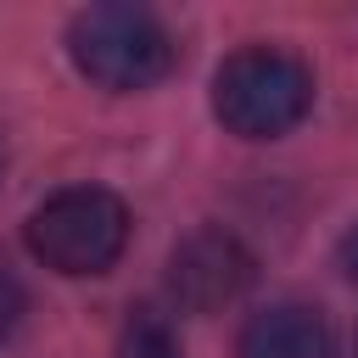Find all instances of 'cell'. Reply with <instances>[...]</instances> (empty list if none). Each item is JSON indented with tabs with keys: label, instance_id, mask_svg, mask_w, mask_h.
<instances>
[{
	"label": "cell",
	"instance_id": "obj_2",
	"mask_svg": "<svg viewBox=\"0 0 358 358\" xmlns=\"http://www.w3.org/2000/svg\"><path fill=\"white\" fill-rule=\"evenodd\" d=\"M67 56L90 84L129 95L168 78L179 45L162 28V17L145 6H84L67 22Z\"/></svg>",
	"mask_w": 358,
	"mask_h": 358
},
{
	"label": "cell",
	"instance_id": "obj_3",
	"mask_svg": "<svg viewBox=\"0 0 358 358\" xmlns=\"http://www.w3.org/2000/svg\"><path fill=\"white\" fill-rule=\"evenodd\" d=\"M123 246H129V207L101 185H67L28 213V252L67 280L106 274L123 257Z\"/></svg>",
	"mask_w": 358,
	"mask_h": 358
},
{
	"label": "cell",
	"instance_id": "obj_8",
	"mask_svg": "<svg viewBox=\"0 0 358 358\" xmlns=\"http://www.w3.org/2000/svg\"><path fill=\"white\" fill-rule=\"evenodd\" d=\"M336 263H341V274H347V280H358V224L341 235V246H336Z\"/></svg>",
	"mask_w": 358,
	"mask_h": 358
},
{
	"label": "cell",
	"instance_id": "obj_6",
	"mask_svg": "<svg viewBox=\"0 0 358 358\" xmlns=\"http://www.w3.org/2000/svg\"><path fill=\"white\" fill-rule=\"evenodd\" d=\"M117 358H179V341H173V330H168L157 313H134V319L123 324Z\"/></svg>",
	"mask_w": 358,
	"mask_h": 358
},
{
	"label": "cell",
	"instance_id": "obj_5",
	"mask_svg": "<svg viewBox=\"0 0 358 358\" xmlns=\"http://www.w3.org/2000/svg\"><path fill=\"white\" fill-rule=\"evenodd\" d=\"M241 358H336V330L308 302H274L246 319Z\"/></svg>",
	"mask_w": 358,
	"mask_h": 358
},
{
	"label": "cell",
	"instance_id": "obj_1",
	"mask_svg": "<svg viewBox=\"0 0 358 358\" xmlns=\"http://www.w3.org/2000/svg\"><path fill=\"white\" fill-rule=\"evenodd\" d=\"M313 112V73L302 56L246 45L213 73V117L241 140H280Z\"/></svg>",
	"mask_w": 358,
	"mask_h": 358
},
{
	"label": "cell",
	"instance_id": "obj_7",
	"mask_svg": "<svg viewBox=\"0 0 358 358\" xmlns=\"http://www.w3.org/2000/svg\"><path fill=\"white\" fill-rule=\"evenodd\" d=\"M22 313H28V291H22V280L0 263V347L17 336V324H22Z\"/></svg>",
	"mask_w": 358,
	"mask_h": 358
},
{
	"label": "cell",
	"instance_id": "obj_4",
	"mask_svg": "<svg viewBox=\"0 0 358 358\" xmlns=\"http://www.w3.org/2000/svg\"><path fill=\"white\" fill-rule=\"evenodd\" d=\"M246 285H252V252L218 224L190 229L168 257V296L185 313H218Z\"/></svg>",
	"mask_w": 358,
	"mask_h": 358
}]
</instances>
